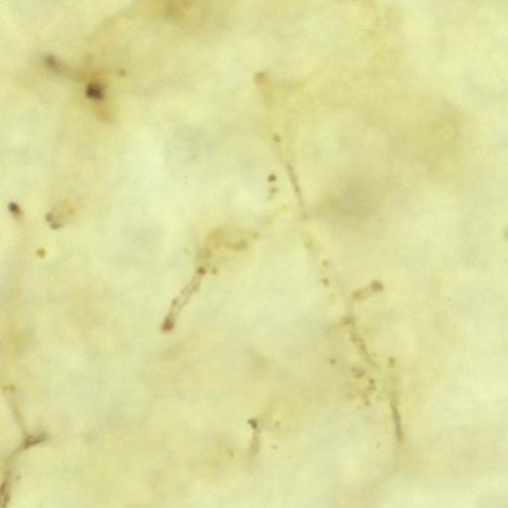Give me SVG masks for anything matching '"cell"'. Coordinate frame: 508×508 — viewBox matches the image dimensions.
Instances as JSON below:
<instances>
[{
    "label": "cell",
    "mask_w": 508,
    "mask_h": 508,
    "mask_svg": "<svg viewBox=\"0 0 508 508\" xmlns=\"http://www.w3.org/2000/svg\"><path fill=\"white\" fill-rule=\"evenodd\" d=\"M85 94L88 98H90L93 101H96L100 103L101 101H104V88L102 85L99 83L91 82L86 85Z\"/></svg>",
    "instance_id": "6da1fadb"
}]
</instances>
